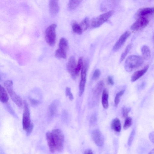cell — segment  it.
<instances>
[{"label": "cell", "mask_w": 154, "mask_h": 154, "mask_svg": "<svg viewBox=\"0 0 154 154\" xmlns=\"http://www.w3.org/2000/svg\"><path fill=\"white\" fill-rule=\"evenodd\" d=\"M143 62V59L140 56L136 55L130 56L125 60V69L126 71L131 72L140 66Z\"/></svg>", "instance_id": "1"}, {"label": "cell", "mask_w": 154, "mask_h": 154, "mask_svg": "<svg viewBox=\"0 0 154 154\" xmlns=\"http://www.w3.org/2000/svg\"><path fill=\"white\" fill-rule=\"evenodd\" d=\"M5 88L12 100L18 107H21L23 102L21 97L14 91L13 88V82L11 80H6L4 83Z\"/></svg>", "instance_id": "2"}, {"label": "cell", "mask_w": 154, "mask_h": 154, "mask_svg": "<svg viewBox=\"0 0 154 154\" xmlns=\"http://www.w3.org/2000/svg\"><path fill=\"white\" fill-rule=\"evenodd\" d=\"M54 142L55 149L61 152L63 149L64 136L62 131L58 129L53 130L51 132Z\"/></svg>", "instance_id": "3"}, {"label": "cell", "mask_w": 154, "mask_h": 154, "mask_svg": "<svg viewBox=\"0 0 154 154\" xmlns=\"http://www.w3.org/2000/svg\"><path fill=\"white\" fill-rule=\"evenodd\" d=\"M114 12L113 11L111 10L94 18L91 22V27L95 28L99 27L106 21L112 16Z\"/></svg>", "instance_id": "4"}, {"label": "cell", "mask_w": 154, "mask_h": 154, "mask_svg": "<svg viewBox=\"0 0 154 154\" xmlns=\"http://www.w3.org/2000/svg\"><path fill=\"white\" fill-rule=\"evenodd\" d=\"M57 25L52 24L46 29L45 32V38L48 44L51 46H54L56 42V28Z\"/></svg>", "instance_id": "5"}, {"label": "cell", "mask_w": 154, "mask_h": 154, "mask_svg": "<svg viewBox=\"0 0 154 154\" xmlns=\"http://www.w3.org/2000/svg\"><path fill=\"white\" fill-rule=\"evenodd\" d=\"M24 110L23 115L22 125L23 130L26 131L30 126L32 123L30 118V113L28 104L24 100Z\"/></svg>", "instance_id": "6"}, {"label": "cell", "mask_w": 154, "mask_h": 154, "mask_svg": "<svg viewBox=\"0 0 154 154\" xmlns=\"http://www.w3.org/2000/svg\"><path fill=\"white\" fill-rule=\"evenodd\" d=\"M148 19L146 17H140L131 26V29L134 31H139L144 28L149 23Z\"/></svg>", "instance_id": "7"}, {"label": "cell", "mask_w": 154, "mask_h": 154, "mask_svg": "<svg viewBox=\"0 0 154 154\" xmlns=\"http://www.w3.org/2000/svg\"><path fill=\"white\" fill-rule=\"evenodd\" d=\"M76 66L75 57L73 56L70 57L68 60L67 68L68 72L73 79H75L76 76L75 73Z\"/></svg>", "instance_id": "8"}, {"label": "cell", "mask_w": 154, "mask_h": 154, "mask_svg": "<svg viewBox=\"0 0 154 154\" xmlns=\"http://www.w3.org/2000/svg\"><path fill=\"white\" fill-rule=\"evenodd\" d=\"M92 139L95 143L98 146H102L104 144V137L103 136L98 129L94 130L92 133Z\"/></svg>", "instance_id": "9"}, {"label": "cell", "mask_w": 154, "mask_h": 154, "mask_svg": "<svg viewBox=\"0 0 154 154\" xmlns=\"http://www.w3.org/2000/svg\"><path fill=\"white\" fill-rule=\"evenodd\" d=\"M130 34L131 33L129 31H126L124 32L114 45L113 51H118L122 46Z\"/></svg>", "instance_id": "10"}, {"label": "cell", "mask_w": 154, "mask_h": 154, "mask_svg": "<svg viewBox=\"0 0 154 154\" xmlns=\"http://www.w3.org/2000/svg\"><path fill=\"white\" fill-rule=\"evenodd\" d=\"M49 7L50 13L52 16L57 14L59 11V7L57 0H50L49 2Z\"/></svg>", "instance_id": "11"}, {"label": "cell", "mask_w": 154, "mask_h": 154, "mask_svg": "<svg viewBox=\"0 0 154 154\" xmlns=\"http://www.w3.org/2000/svg\"><path fill=\"white\" fill-rule=\"evenodd\" d=\"M154 12L153 8H146L139 10L137 12L136 16L137 18L146 17L152 14Z\"/></svg>", "instance_id": "12"}, {"label": "cell", "mask_w": 154, "mask_h": 154, "mask_svg": "<svg viewBox=\"0 0 154 154\" xmlns=\"http://www.w3.org/2000/svg\"><path fill=\"white\" fill-rule=\"evenodd\" d=\"M148 68L149 66L146 65L142 69L135 72L131 77V81L134 82L140 78L147 72Z\"/></svg>", "instance_id": "13"}, {"label": "cell", "mask_w": 154, "mask_h": 154, "mask_svg": "<svg viewBox=\"0 0 154 154\" xmlns=\"http://www.w3.org/2000/svg\"><path fill=\"white\" fill-rule=\"evenodd\" d=\"M46 138L50 151L54 152L55 150V147L51 132L49 131L47 132L46 134Z\"/></svg>", "instance_id": "14"}, {"label": "cell", "mask_w": 154, "mask_h": 154, "mask_svg": "<svg viewBox=\"0 0 154 154\" xmlns=\"http://www.w3.org/2000/svg\"><path fill=\"white\" fill-rule=\"evenodd\" d=\"M104 86L103 81H100L97 83L94 88V97L97 99L99 97Z\"/></svg>", "instance_id": "15"}, {"label": "cell", "mask_w": 154, "mask_h": 154, "mask_svg": "<svg viewBox=\"0 0 154 154\" xmlns=\"http://www.w3.org/2000/svg\"><path fill=\"white\" fill-rule=\"evenodd\" d=\"M9 100V96L7 91L5 88L0 85V102L6 103Z\"/></svg>", "instance_id": "16"}, {"label": "cell", "mask_w": 154, "mask_h": 154, "mask_svg": "<svg viewBox=\"0 0 154 154\" xmlns=\"http://www.w3.org/2000/svg\"><path fill=\"white\" fill-rule=\"evenodd\" d=\"M58 105V102L56 101H54L50 105L48 108V113L49 117H52L55 115Z\"/></svg>", "instance_id": "17"}, {"label": "cell", "mask_w": 154, "mask_h": 154, "mask_svg": "<svg viewBox=\"0 0 154 154\" xmlns=\"http://www.w3.org/2000/svg\"><path fill=\"white\" fill-rule=\"evenodd\" d=\"M101 101L103 107L105 109H107L109 107L108 94L106 89L103 90Z\"/></svg>", "instance_id": "18"}, {"label": "cell", "mask_w": 154, "mask_h": 154, "mask_svg": "<svg viewBox=\"0 0 154 154\" xmlns=\"http://www.w3.org/2000/svg\"><path fill=\"white\" fill-rule=\"evenodd\" d=\"M111 127L112 129L115 132H119L121 129L120 121L118 118H116L112 121Z\"/></svg>", "instance_id": "19"}, {"label": "cell", "mask_w": 154, "mask_h": 154, "mask_svg": "<svg viewBox=\"0 0 154 154\" xmlns=\"http://www.w3.org/2000/svg\"><path fill=\"white\" fill-rule=\"evenodd\" d=\"M143 59L148 60L151 56V51L149 48L146 45L143 46L141 50Z\"/></svg>", "instance_id": "20"}, {"label": "cell", "mask_w": 154, "mask_h": 154, "mask_svg": "<svg viewBox=\"0 0 154 154\" xmlns=\"http://www.w3.org/2000/svg\"><path fill=\"white\" fill-rule=\"evenodd\" d=\"M59 48L66 51L68 48V43L67 40L65 38H61L59 42Z\"/></svg>", "instance_id": "21"}, {"label": "cell", "mask_w": 154, "mask_h": 154, "mask_svg": "<svg viewBox=\"0 0 154 154\" xmlns=\"http://www.w3.org/2000/svg\"><path fill=\"white\" fill-rule=\"evenodd\" d=\"M81 2V0H70L68 4V7L70 10L74 9L78 6Z\"/></svg>", "instance_id": "22"}, {"label": "cell", "mask_w": 154, "mask_h": 154, "mask_svg": "<svg viewBox=\"0 0 154 154\" xmlns=\"http://www.w3.org/2000/svg\"><path fill=\"white\" fill-rule=\"evenodd\" d=\"M72 29L73 32L79 35H81L82 33V30L79 24L77 22H74L72 24Z\"/></svg>", "instance_id": "23"}, {"label": "cell", "mask_w": 154, "mask_h": 154, "mask_svg": "<svg viewBox=\"0 0 154 154\" xmlns=\"http://www.w3.org/2000/svg\"><path fill=\"white\" fill-rule=\"evenodd\" d=\"M66 51L59 48L55 51V56L58 58L66 59Z\"/></svg>", "instance_id": "24"}, {"label": "cell", "mask_w": 154, "mask_h": 154, "mask_svg": "<svg viewBox=\"0 0 154 154\" xmlns=\"http://www.w3.org/2000/svg\"><path fill=\"white\" fill-rule=\"evenodd\" d=\"M82 31L87 29L89 26V20L88 18H85L79 24Z\"/></svg>", "instance_id": "25"}, {"label": "cell", "mask_w": 154, "mask_h": 154, "mask_svg": "<svg viewBox=\"0 0 154 154\" xmlns=\"http://www.w3.org/2000/svg\"><path fill=\"white\" fill-rule=\"evenodd\" d=\"M83 58L82 57H80L79 59L75 70V73L76 76L79 75L80 71L82 69L83 63Z\"/></svg>", "instance_id": "26"}, {"label": "cell", "mask_w": 154, "mask_h": 154, "mask_svg": "<svg viewBox=\"0 0 154 154\" xmlns=\"http://www.w3.org/2000/svg\"><path fill=\"white\" fill-rule=\"evenodd\" d=\"M86 79H81L79 84V95L81 96L83 94L85 87Z\"/></svg>", "instance_id": "27"}, {"label": "cell", "mask_w": 154, "mask_h": 154, "mask_svg": "<svg viewBox=\"0 0 154 154\" xmlns=\"http://www.w3.org/2000/svg\"><path fill=\"white\" fill-rule=\"evenodd\" d=\"M125 90H122L118 92L116 94L114 99V104L116 107H117L120 102V97L124 94Z\"/></svg>", "instance_id": "28"}, {"label": "cell", "mask_w": 154, "mask_h": 154, "mask_svg": "<svg viewBox=\"0 0 154 154\" xmlns=\"http://www.w3.org/2000/svg\"><path fill=\"white\" fill-rule=\"evenodd\" d=\"M131 46L132 45L131 44H130L127 45L124 51L122 53L121 55L120 59V62H122L124 59L127 54L130 51L131 48Z\"/></svg>", "instance_id": "29"}, {"label": "cell", "mask_w": 154, "mask_h": 154, "mask_svg": "<svg viewBox=\"0 0 154 154\" xmlns=\"http://www.w3.org/2000/svg\"><path fill=\"white\" fill-rule=\"evenodd\" d=\"M132 119L130 117H127L123 125V128L126 130L129 128L131 125Z\"/></svg>", "instance_id": "30"}, {"label": "cell", "mask_w": 154, "mask_h": 154, "mask_svg": "<svg viewBox=\"0 0 154 154\" xmlns=\"http://www.w3.org/2000/svg\"><path fill=\"white\" fill-rule=\"evenodd\" d=\"M131 110V108L125 106H123L122 109V112L123 116L124 118L128 117L129 113Z\"/></svg>", "instance_id": "31"}, {"label": "cell", "mask_w": 154, "mask_h": 154, "mask_svg": "<svg viewBox=\"0 0 154 154\" xmlns=\"http://www.w3.org/2000/svg\"><path fill=\"white\" fill-rule=\"evenodd\" d=\"M101 74L100 71L98 69H96L93 73L92 76V79L96 80L100 77Z\"/></svg>", "instance_id": "32"}, {"label": "cell", "mask_w": 154, "mask_h": 154, "mask_svg": "<svg viewBox=\"0 0 154 154\" xmlns=\"http://www.w3.org/2000/svg\"><path fill=\"white\" fill-rule=\"evenodd\" d=\"M65 93L66 96L69 97V99L70 100H72L73 99V94L71 91V89L69 87H66V89Z\"/></svg>", "instance_id": "33"}, {"label": "cell", "mask_w": 154, "mask_h": 154, "mask_svg": "<svg viewBox=\"0 0 154 154\" xmlns=\"http://www.w3.org/2000/svg\"><path fill=\"white\" fill-rule=\"evenodd\" d=\"M135 133V132L134 130H133L132 131L130 134V136H129V139L128 140V145L129 146L131 145V144L132 143V141H133V140L134 138Z\"/></svg>", "instance_id": "34"}, {"label": "cell", "mask_w": 154, "mask_h": 154, "mask_svg": "<svg viewBox=\"0 0 154 154\" xmlns=\"http://www.w3.org/2000/svg\"><path fill=\"white\" fill-rule=\"evenodd\" d=\"M6 107L7 110H8L9 112L13 116H17L15 114L14 112L11 107V106L10 105H9V104H7L6 106Z\"/></svg>", "instance_id": "35"}, {"label": "cell", "mask_w": 154, "mask_h": 154, "mask_svg": "<svg viewBox=\"0 0 154 154\" xmlns=\"http://www.w3.org/2000/svg\"><path fill=\"white\" fill-rule=\"evenodd\" d=\"M29 100L32 106H36L39 103V101L38 100L34 99L29 98Z\"/></svg>", "instance_id": "36"}, {"label": "cell", "mask_w": 154, "mask_h": 154, "mask_svg": "<svg viewBox=\"0 0 154 154\" xmlns=\"http://www.w3.org/2000/svg\"><path fill=\"white\" fill-rule=\"evenodd\" d=\"M34 127L33 124L32 123L30 126L26 131V134L27 136L29 135L32 132Z\"/></svg>", "instance_id": "37"}, {"label": "cell", "mask_w": 154, "mask_h": 154, "mask_svg": "<svg viewBox=\"0 0 154 154\" xmlns=\"http://www.w3.org/2000/svg\"><path fill=\"white\" fill-rule=\"evenodd\" d=\"M107 82L109 85H113L114 84V82L112 77L110 76L107 77Z\"/></svg>", "instance_id": "38"}, {"label": "cell", "mask_w": 154, "mask_h": 154, "mask_svg": "<svg viewBox=\"0 0 154 154\" xmlns=\"http://www.w3.org/2000/svg\"><path fill=\"white\" fill-rule=\"evenodd\" d=\"M154 132L150 133L149 134V138L151 141L153 143H154Z\"/></svg>", "instance_id": "39"}, {"label": "cell", "mask_w": 154, "mask_h": 154, "mask_svg": "<svg viewBox=\"0 0 154 154\" xmlns=\"http://www.w3.org/2000/svg\"><path fill=\"white\" fill-rule=\"evenodd\" d=\"M96 121V117L95 116H92L90 119V122L91 124H94Z\"/></svg>", "instance_id": "40"}, {"label": "cell", "mask_w": 154, "mask_h": 154, "mask_svg": "<svg viewBox=\"0 0 154 154\" xmlns=\"http://www.w3.org/2000/svg\"><path fill=\"white\" fill-rule=\"evenodd\" d=\"M84 154H93L92 150L90 149H88L85 150Z\"/></svg>", "instance_id": "41"}, {"label": "cell", "mask_w": 154, "mask_h": 154, "mask_svg": "<svg viewBox=\"0 0 154 154\" xmlns=\"http://www.w3.org/2000/svg\"><path fill=\"white\" fill-rule=\"evenodd\" d=\"M148 154H154V149H153L152 150H151Z\"/></svg>", "instance_id": "42"}, {"label": "cell", "mask_w": 154, "mask_h": 154, "mask_svg": "<svg viewBox=\"0 0 154 154\" xmlns=\"http://www.w3.org/2000/svg\"><path fill=\"white\" fill-rule=\"evenodd\" d=\"M2 80V78L1 75V74H0V82Z\"/></svg>", "instance_id": "43"}]
</instances>
